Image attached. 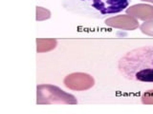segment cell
Listing matches in <instances>:
<instances>
[{"mask_svg": "<svg viewBox=\"0 0 153 114\" xmlns=\"http://www.w3.org/2000/svg\"><path fill=\"white\" fill-rule=\"evenodd\" d=\"M132 0H61L65 11L91 19H106L123 12Z\"/></svg>", "mask_w": 153, "mask_h": 114, "instance_id": "cell-2", "label": "cell"}, {"mask_svg": "<svg viewBox=\"0 0 153 114\" xmlns=\"http://www.w3.org/2000/svg\"><path fill=\"white\" fill-rule=\"evenodd\" d=\"M118 70L131 82L153 84V45L126 51L118 61Z\"/></svg>", "mask_w": 153, "mask_h": 114, "instance_id": "cell-1", "label": "cell"}]
</instances>
